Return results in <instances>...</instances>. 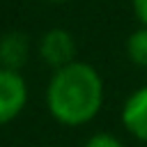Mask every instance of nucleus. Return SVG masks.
I'll return each mask as SVG.
<instances>
[{"instance_id":"nucleus-1","label":"nucleus","mask_w":147,"mask_h":147,"mask_svg":"<svg viewBox=\"0 0 147 147\" xmlns=\"http://www.w3.org/2000/svg\"><path fill=\"white\" fill-rule=\"evenodd\" d=\"M103 106L101 74L87 62H71L53 71L46 87V108L62 126L92 122Z\"/></svg>"},{"instance_id":"nucleus-2","label":"nucleus","mask_w":147,"mask_h":147,"mask_svg":"<svg viewBox=\"0 0 147 147\" xmlns=\"http://www.w3.org/2000/svg\"><path fill=\"white\" fill-rule=\"evenodd\" d=\"M28 103V83L21 71L0 67V126L14 122Z\"/></svg>"},{"instance_id":"nucleus-3","label":"nucleus","mask_w":147,"mask_h":147,"mask_svg":"<svg viewBox=\"0 0 147 147\" xmlns=\"http://www.w3.org/2000/svg\"><path fill=\"white\" fill-rule=\"evenodd\" d=\"M39 55L53 69L76 62V41L71 37V32H67L62 28H53V30L44 32L39 39Z\"/></svg>"},{"instance_id":"nucleus-4","label":"nucleus","mask_w":147,"mask_h":147,"mask_svg":"<svg viewBox=\"0 0 147 147\" xmlns=\"http://www.w3.org/2000/svg\"><path fill=\"white\" fill-rule=\"evenodd\" d=\"M122 124L133 138L147 142V85L133 90L126 96L122 106Z\"/></svg>"},{"instance_id":"nucleus-5","label":"nucleus","mask_w":147,"mask_h":147,"mask_svg":"<svg viewBox=\"0 0 147 147\" xmlns=\"http://www.w3.org/2000/svg\"><path fill=\"white\" fill-rule=\"evenodd\" d=\"M30 55V41L23 32H7L0 39V67L21 71V67L28 62Z\"/></svg>"},{"instance_id":"nucleus-6","label":"nucleus","mask_w":147,"mask_h":147,"mask_svg":"<svg viewBox=\"0 0 147 147\" xmlns=\"http://www.w3.org/2000/svg\"><path fill=\"white\" fill-rule=\"evenodd\" d=\"M126 55L136 67L147 69V25L133 30L126 39Z\"/></svg>"},{"instance_id":"nucleus-7","label":"nucleus","mask_w":147,"mask_h":147,"mask_svg":"<svg viewBox=\"0 0 147 147\" xmlns=\"http://www.w3.org/2000/svg\"><path fill=\"white\" fill-rule=\"evenodd\" d=\"M83 147H124V145L113 133H94L92 138H87V142Z\"/></svg>"},{"instance_id":"nucleus-8","label":"nucleus","mask_w":147,"mask_h":147,"mask_svg":"<svg viewBox=\"0 0 147 147\" xmlns=\"http://www.w3.org/2000/svg\"><path fill=\"white\" fill-rule=\"evenodd\" d=\"M131 7L140 25H147V0H131Z\"/></svg>"},{"instance_id":"nucleus-9","label":"nucleus","mask_w":147,"mask_h":147,"mask_svg":"<svg viewBox=\"0 0 147 147\" xmlns=\"http://www.w3.org/2000/svg\"><path fill=\"white\" fill-rule=\"evenodd\" d=\"M53 2H60V0H53Z\"/></svg>"}]
</instances>
